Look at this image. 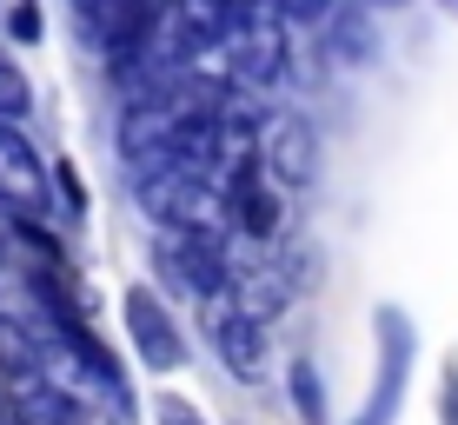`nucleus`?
<instances>
[{"mask_svg": "<svg viewBox=\"0 0 458 425\" xmlns=\"http://www.w3.org/2000/svg\"><path fill=\"white\" fill-rule=\"evenodd\" d=\"M153 279L166 293L213 306L233 286V233L226 226H153Z\"/></svg>", "mask_w": 458, "mask_h": 425, "instance_id": "f257e3e1", "label": "nucleus"}, {"mask_svg": "<svg viewBox=\"0 0 458 425\" xmlns=\"http://www.w3.org/2000/svg\"><path fill=\"white\" fill-rule=\"evenodd\" d=\"M372 345H378L372 392H366V405L352 412V425H399L405 386H412V359H419V326L405 319V306H378L372 312Z\"/></svg>", "mask_w": 458, "mask_h": 425, "instance_id": "f03ea898", "label": "nucleus"}, {"mask_svg": "<svg viewBox=\"0 0 458 425\" xmlns=\"http://www.w3.org/2000/svg\"><path fill=\"white\" fill-rule=\"evenodd\" d=\"M120 326H126V345H133V359L147 372H180L186 366V326L173 319L166 293L160 286H126L120 293Z\"/></svg>", "mask_w": 458, "mask_h": 425, "instance_id": "7ed1b4c3", "label": "nucleus"}, {"mask_svg": "<svg viewBox=\"0 0 458 425\" xmlns=\"http://www.w3.org/2000/svg\"><path fill=\"white\" fill-rule=\"evenodd\" d=\"M259 173L286 193V186H306L312 166H319V133L306 127V114L293 106H259Z\"/></svg>", "mask_w": 458, "mask_h": 425, "instance_id": "20e7f679", "label": "nucleus"}, {"mask_svg": "<svg viewBox=\"0 0 458 425\" xmlns=\"http://www.w3.org/2000/svg\"><path fill=\"white\" fill-rule=\"evenodd\" d=\"M266 333L273 326H259L246 306H233V299H213L207 306V339H213V353H219V366L233 372V379H266Z\"/></svg>", "mask_w": 458, "mask_h": 425, "instance_id": "39448f33", "label": "nucleus"}, {"mask_svg": "<svg viewBox=\"0 0 458 425\" xmlns=\"http://www.w3.org/2000/svg\"><path fill=\"white\" fill-rule=\"evenodd\" d=\"M47 160H40V147L27 140L13 120H0V200H7L21 219H34V213H54V200H47Z\"/></svg>", "mask_w": 458, "mask_h": 425, "instance_id": "423d86ee", "label": "nucleus"}, {"mask_svg": "<svg viewBox=\"0 0 458 425\" xmlns=\"http://www.w3.org/2000/svg\"><path fill=\"white\" fill-rule=\"evenodd\" d=\"M326 54H333L339 67H366L378 54V13L359 7V0H339V7L326 13Z\"/></svg>", "mask_w": 458, "mask_h": 425, "instance_id": "0eeeda50", "label": "nucleus"}, {"mask_svg": "<svg viewBox=\"0 0 458 425\" xmlns=\"http://www.w3.org/2000/svg\"><path fill=\"white\" fill-rule=\"evenodd\" d=\"M286 399H293L299 425H333V399H326V379H319V366H312L306 353L286 359Z\"/></svg>", "mask_w": 458, "mask_h": 425, "instance_id": "6e6552de", "label": "nucleus"}, {"mask_svg": "<svg viewBox=\"0 0 458 425\" xmlns=\"http://www.w3.org/2000/svg\"><path fill=\"white\" fill-rule=\"evenodd\" d=\"M27 114H34V81L21 73V60H13V54H0V120L21 127Z\"/></svg>", "mask_w": 458, "mask_h": 425, "instance_id": "1a4fd4ad", "label": "nucleus"}, {"mask_svg": "<svg viewBox=\"0 0 458 425\" xmlns=\"http://www.w3.org/2000/svg\"><path fill=\"white\" fill-rule=\"evenodd\" d=\"M153 425H213V419L199 412L193 399H180V392H160V399H153Z\"/></svg>", "mask_w": 458, "mask_h": 425, "instance_id": "9d476101", "label": "nucleus"}, {"mask_svg": "<svg viewBox=\"0 0 458 425\" xmlns=\"http://www.w3.org/2000/svg\"><path fill=\"white\" fill-rule=\"evenodd\" d=\"M339 0H273V13L286 27H326V13H333Z\"/></svg>", "mask_w": 458, "mask_h": 425, "instance_id": "9b49d317", "label": "nucleus"}, {"mask_svg": "<svg viewBox=\"0 0 458 425\" xmlns=\"http://www.w3.org/2000/svg\"><path fill=\"white\" fill-rule=\"evenodd\" d=\"M47 180H54L60 200H67V219L87 213V186H81V173H73V160H54V166H47Z\"/></svg>", "mask_w": 458, "mask_h": 425, "instance_id": "f8f14e48", "label": "nucleus"}, {"mask_svg": "<svg viewBox=\"0 0 458 425\" xmlns=\"http://www.w3.org/2000/svg\"><path fill=\"white\" fill-rule=\"evenodd\" d=\"M67 7H73V21H81V34H87V40H100V34H106V21L120 13V0H67Z\"/></svg>", "mask_w": 458, "mask_h": 425, "instance_id": "ddd939ff", "label": "nucleus"}, {"mask_svg": "<svg viewBox=\"0 0 458 425\" xmlns=\"http://www.w3.org/2000/svg\"><path fill=\"white\" fill-rule=\"evenodd\" d=\"M219 13H226V27L240 34V27H252V21H266V13H273V0H219Z\"/></svg>", "mask_w": 458, "mask_h": 425, "instance_id": "4468645a", "label": "nucleus"}, {"mask_svg": "<svg viewBox=\"0 0 458 425\" xmlns=\"http://www.w3.org/2000/svg\"><path fill=\"white\" fill-rule=\"evenodd\" d=\"M438 425H458V366L438 372Z\"/></svg>", "mask_w": 458, "mask_h": 425, "instance_id": "2eb2a0df", "label": "nucleus"}, {"mask_svg": "<svg viewBox=\"0 0 458 425\" xmlns=\"http://www.w3.org/2000/svg\"><path fill=\"white\" fill-rule=\"evenodd\" d=\"M445 13H458V0H445Z\"/></svg>", "mask_w": 458, "mask_h": 425, "instance_id": "dca6fc26", "label": "nucleus"}, {"mask_svg": "<svg viewBox=\"0 0 458 425\" xmlns=\"http://www.w3.org/2000/svg\"><path fill=\"white\" fill-rule=\"evenodd\" d=\"M0 425H13V419H7V412H0Z\"/></svg>", "mask_w": 458, "mask_h": 425, "instance_id": "f3484780", "label": "nucleus"}]
</instances>
